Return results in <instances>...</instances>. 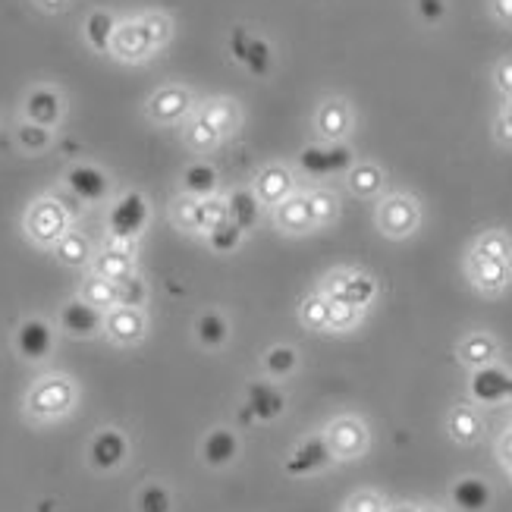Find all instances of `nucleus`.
<instances>
[{"label": "nucleus", "mask_w": 512, "mask_h": 512, "mask_svg": "<svg viewBox=\"0 0 512 512\" xmlns=\"http://www.w3.org/2000/svg\"><path fill=\"white\" fill-rule=\"evenodd\" d=\"M73 211L66 208L63 198H54V195H44L38 202L29 205L26 217H22V230H26L29 242L41 249H54L57 242L63 239V233L73 230Z\"/></svg>", "instance_id": "1"}, {"label": "nucleus", "mask_w": 512, "mask_h": 512, "mask_svg": "<svg viewBox=\"0 0 512 512\" xmlns=\"http://www.w3.org/2000/svg\"><path fill=\"white\" fill-rule=\"evenodd\" d=\"M73 406H76V387L63 374L41 377L26 396V412L35 421H57L63 415H70Z\"/></svg>", "instance_id": "2"}, {"label": "nucleus", "mask_w": 512, "mask_h": 512, "mask_svg": "<svg viewBox=\"0 0 512 512\" xmlns=\"http://www.w3.org/2000/svg\"><path fill=\"white\" fill-rule=\"evenodd\" d=\"M374 224L387 239H409L421 227V205L409 192H390L377 202Z\"/></svg>", "instance_id": "3"}, {"label": "nucleus", "mask_w": 512, "mask_h": 512, "mask_svg": "<svg viewBox=\"0 0 512 512\" xmlns=\"http://www.w3.org/2000/svg\"><path fill=\"white\" fill-rule=\"evenodd\" d=\"M148 220H151V208H148V198L136 189H129L123 192L114 208H110L107 214V233L110 239H117V242H136L145 227H148Z\"/></svg>", "instance_id": "4"}, {"label": "nucleus", "mask_w": 512, "mask_h": 512, "mask_svg": "<svg viewBox=\"0 0 512 512\" xmlns=\"http://www.w3.org/2000/svg\"><path fill=\"white\" fill-rule=\"evenodd\" d=\"M195 114V95L186 85L167 82L154 92L145 104V117L158 126H173V123H186Z\"/></svg>", "instance_id": "5"}, {"label": "nucleus", "mask_w": 512, "mask_h": 512, "mask_svg": "<svg viewBox=\"0 0 512 512\" xmlns=\"http://www.w3.org/2000/svg\"><path fill=\"white\" fill-rule=\"evenodd\" d=\"M321 293L327 299H343L365 311L377 299V280L365 271H333L324 277Z\"/></svg>", "instance_id": "6"}, {"label": "nucleus", "mask_w": 512, "mask_h": 512, "mask_svg": "<svg viewBox=\"0 0 512 512\" xmlns=\"http://www.w3.org/2000/svg\"><path fill=\"white\" fill-rule=\"evenodd\" d=\"M355 164V154L346 142H324V145H308L299 151V167L308 176H337V173H349V167Z\"/></svg>", "instance_id": "7"}, {"label": "nucleus", "mask_w": 512, "mask_h": 512, "mask_svg": "<svg viewBox=\"0 0 512 512\" xmlns=\"http://www.w3.org/2000/svg\"><path fill=\"white\" fill-rule=\"evenodd\" d=\"M154 51H158V44L151 41L139 16L123 19L114 32V41H110V57H117L123 63H145Z\"/></svg>", "instance_id": "8"}, {"label": "nucleus", "mask_w": 512, "mask_h": 512, "mask_svg": "<svg viewBox=\"0 0 512 512\" xmlns=\"http://www.w3.org/2000/svg\"><path fill=\"white\" fill-rule=\"evenodd\" d=\"M465 274H469V283L481 296H500L512 283V261H494V258L469 252V258H465Z\"/></svg>", "instance_id": "9"}, {"label": "nucleus", "mask_w": 512, "mask_h": 512, "mask_svg": "<svg viewBox=\"0 0 512 512\" xmlns=\"http://www.w3.org/2000/svg\"><path fill=\"white\" fill-rule=\"evenodd\" d=\"M352 104L340 95H330L318 104L315 110V132L321 142H346V136L352 132Z\"/></svg>", "instance_id": "10"}, {"label": "nucleus", "mask_w": 512, "mask_h": 512, "mask_svg": "<svg viewBox=\"0 0 512 512\" xmlns=\"http://www.w3.org/2000/svg\"><path fill=\"white\" fill-rule=\"evenodd\" d=\"M327 447L333 453V459H359L368 450V428L359 418H337L324 434Z\"/></svg>", "instance_id": "11"}, {"label": "nucleus", "mask_w": 512, "mask_h": 512, "mask_svg": "<svg viewBox=\"0 0 512 512\" xmlns=\"http://www.w3.org/2000/svg\"><path fill=\"white\" fill-rule=\"evenodd\" d=\"M252 189H255L258 202L264 208H277L280 202H286V198L296 192V176H293V170H289L286 164H277L274 161V164H264L255 173Z\"/></svg>", "instance_id": "12"}, {"label": "nucleus", "mask_w": 512, "mask_h": 512, "mask_svg": "<svg viewBox=\"0 0 512 512\" xmlns=\"http://www.w3.org/2000/svg\"><path fill=\"white\" fill-rule=\"evenodd\" d=\"M104 330H107V337L114 340L117 346H136L145 337L148 318H145L142 308L117 305V308H110L107 315H104Z\"/></svg>", "instance_id": "13"}, {"label": "nucleus", "mask_w": 512, "mask_h": 512, "mask_svg": "<svg viewBox=\"0 0 512 512\" xmlns=\"http://www.w3.org/2000/svg\"><path fill=\"white\" fill-rule=\"evenodd\" d=\"M136 242H117L110 239L107 246L92 258V271L107 277L110 283H120L126 277L136 274V252H132Z\"/></svg>", "instance_id": "14"}, {"label": "nucleus", "mask_w": 512, "mask_h": 512, "mask_svg": "<svg viewBox=\"0 0 512 512\" xmlns=\"http://www.w3.org/2000/svg\"><path fill=\"white\" fill-rule=\"evenodd\" d=\"M286 409V396L267 381H255L249 384V393H246V409L239 412V421H274L280 418Z\"/></svg>", "instance_id": "15"}, {"label": "nucleus", "mask_w": 512, "mask_h": 512, "mask_svg": "<svg viewBox=\"0 0 512 512\" xmlns=\"http://www.w3.org/2000/svg\"><path fill=\"white\" fill-rule=\"evenodd\" d=\"M63 183H66V189H70V192L79 198V202H85V205H98V202H104L107 192H110L107 173L98 170V167H92V164H76V167H70V170H66V176H63Z\"/></svg>", "instance_id": "16"}, {"label": "nucleus", "mask_w": 512, "mask_h": 512, "mask_svg": "<svg viewBox=\"0 0 512 512\" xmlns=\"http://www.w3.org/2000/svg\"><path fill=\"white\" fill-rule=\"evenodd\" d=\"M274 227L286 236H308L315 227V217H311L308 205V192H293L274 208Z\"/></svg>", "instance_id": "17"}, {"label": "nucleus", "mask_w": 512, "mask_h": 512, "mask_svg": "<svg viewBox=\"0 0 512 512\" xmlns=\"http://www.w3.org/2000/svg\"><path fill=\"white\" fill-rule=\"evenodd\" d=\"M16 352L22 355L26 362H41L48 359L51 349H54V330L48 321L41 318H29L16 327Z\"/></svg>", "instance_id": "18"}, {"label": "nucleus", "mask_w": 512, "mask_h": 512, "mask_svg": "<svg viewBox=\"0 0 512 512\" xmlns=\"http://www.w3.org/2000/svg\"><path fill=\"white\" fill-rule=\"evenodd\" d=\"M509 384H512V374L494 362V365L475 368L472 381H469V390H472L475 403L497 406V403H503V399H509Z\"/></svg>", "instance_id": "19"}, {"label": "nucleus", "mask_w": 512, "mask_h": 512, "mask_svg": "<svg viewBox=\"0 0 512 512\" xmlns=\"http://www.w3.org/2000/svg\"><path fill=\"white\" fill-rule=\"evenodd\" d=\"M22 117L29 123H38L44 129H54L63 120V98L57 88L51 85H38L29 92L26 104H22Z\"/></svg>", "instance_id": "20"}, {"label": "nucleus", "mask_w": 512, "mask_h": 512, "mask_svg": "<svg viewBox=\"0 0 512 512\" xmlns=\"http://www.w3.org/2000/svg\"><path fill=\"white\" fill-rule=\"evenodd\" d=\"M195 114L202 117L220 139H230L242 126V107L233 98H208L205 104L195 107Z\"/></svg>", "instance_id": "21"}, {"label": "nucleus", "mask_w": 512, "mask_h": 512, "mask_svg": "<svg viewBox=\"0 0 512 512\" xmlns=\"http://www.w3.org/2000/svg\"><path fill=\"white\" fill-rule=\"evenodd\" d=\"M330 462H333V453L327 447V440L324 437H308L293 450V456H289L286 475H315V472L327 469Z\"/></svg>", "instance_id": "22"}, {"label": "nucleus", "mask_w": 512, "mask_h": 512, "mask_svg": "<svg viewBox=\"0 0 512 512\" xmlns=\"http://www.w3.org/2000/svg\"><path fill=\"white\" fill-rule=\"evenodd\" d=\"M60 327L70 333V337H95V333L104 327V311L92 308L82 299H73L66 302L63 311H60Z\"/></svg>", "instance_id": "23"}, {"label": "nucleus", "mask_w": 512, "mask_h": 512, "mask_svg": "<svg viewBox=\"0 0 512 512\" xmlns=\"http://www.w3.org/2000/svg\"><path fill=\"white\" fill-rule=\"evenodd\" d=\"M126 453H129V443L120 431H98L92 447H88V459H92V465L101 472L120 469L126 462Z\"/></svg>", "instance_id": "24"}, {"label": "nucleus", "mask_w": 512, "mask_h": 512, "mask_svg": "<svg viewBox=\"0 0 512 512\" xmlns=\"http://www.w3.org/2000/svg\"><path fill=\"white\" fill-rule=\"evenodd\" d=\"M450 500H453V506L459 512H484L494 500V491H491V484H487L484 478L465 475L450 487Z\"/></svg>", "instance_id": "25"}, {"label": "nucleus", "mask_w": 512, "mask_h": 512, "mask_svg": "<svg viewBox=\"0 0 512 512\" xmlns=\"http://www.w3.org/2000/svg\"><path fill=\"white\" fill-rule=\"evenodd\" d=\"M384 186H387V173L374 161H355L346 173V189L355 198H374L384 192Z\"/></svg>", "instance_id": "26"}, {"label": "nucleus", "mask_w": 512, "mask_h": 512, "mask_svg": "<svg viewBox=\"0 0 512 512\" xmlns=\"http://www.w3.org/2000/svg\"><path fill=\"white\" fill-rule=\"evenodd\" d=\"M497 355H500V343L491 337V333H484V330L469 333V337L459 343V359H462V365H469L472 371L484 368V365H494Z\"/></svg>", "instance_id": "27"}, {"label": "nucleus", "mask_w": 512, "mask_h": 512, "mask_svg": "<svg viewBox=\"0 0 512 512\" xmlns=\"http://www.w3.org/2000/svg\"><path fill=\"white\" fill-rule=\"evenodd\" d=\"M202 456H205V465H211V469H227V465H233V459L239 456V437L227 428L211 431L202 443Z\"/></svg>", "instance_id": "28"}, {"label": "nucleus", "mask_w": 512, "mask_h": 512, "mask_svg": "<svg viewBox=\"0 0 512 512\" xmlns=\"http://www.w3.org/2000/svg\"><path fill=\"white\" fill-rule=\"evenodd\" d=\"M120 26V19L110 13V10H92L85 16V41H88V48L98 51V54H110V41H114V32Z\"/></svg>", "instance_id": "29"}, {"label": "nucleus", "mask_w": 512, "mask_h": 512, "mask_svg": "<svg viewBox=\"0 0 512 512\" xmlns=\"http://www.w3.org/2000/svg\"><path fill=\"white\" fill-rule=\"evenodd\" d=\"M447 431L456 443H462V447H472V443H478L484 434V421L472 406H456L447 418Z\"/></svg>", "instance_id": "30"}, {"label": "nucleus", "mask_w": 512, "mask_h": 512, "mask_svg": "<svg viewBox=\"0 0 512 512\" xmlns=\"http://www.w3.org/2000/svg\"><path fill=\"white\" fill-rule=\"evenodd\" d=\"M227 208H230V220H233V224L249 233V230H255L264 205L258 202L255 189H233L227 195Z\"/></svg>", "instance_id": "31"}, {"label": "nucleus", "mask_w": 512, "mask_h": 512, "mask_svg": "<svg viewBox=\"0 0 512 512\" xmlns=\"http://www.w3.org/2000/svg\"><path fill=\"white\" fill-rule=\"evenodd\" d=\"M54 258L66 267H88L95 252H92V242H88L85 233L70 230V233H63V239L54 246Z\"/></svg>", "instance_id": "32"}, {"label": "nucleus", "mask_w": 512, "mask_h": 512, "mask_svg": "<svg viewBox=\"0 0 512 512\" xmlns=\"http://www.w3.org/2000/svg\"><path fill=\"white\" fill-rule=\"evenodd\" d=\"M79 299L107 315L110 308H117V283H110L107 277H101V274L92 271V274H88V277L82 280Z\"/></svg>", "instance_id": "33"}, {"label": "nucleus", "mask_w": 512, "mask_h": 512, "mask_svg": "<svg viewBox=\"0 0 512 512\" xmlns=\"http://www.w3.org/2000/svg\"><path fill=\"white\" fill-rule=\"evenodd\" d=\"M217 183H220V173L205 164V161H195L183 170V189L186 195H195V198H211L217 195Z\"/></svg>", "instance_id": "34"}, {"label": "nucleus", "mask_w": 512, "mask_h": 512, "mask_svg": "<svg viewBox=\"0 0 512 512\" xmlns=\"http://www.w3.org/2000/svg\"><path fill=\"white\" fill-rule=\"evenodd\" d=\"M170 220H173V227L183 233H202V198L186 195V192L180 198H173Z\"/></svg>", "instance_id": "35"}, {"label": "nucleus", "mask_w": 512, "mask_h": 512, "mask_svg": "<svg viewBox=\"0 0 512 512\" xmlns=\"http://www.w3.org/2000/svg\"><path fill=\"white\" fill-rule=\"evenodd\" d=\"M220 142H224V139H220L217 132H214L202 117H198V114H192V117L186 120V126H183V145H186L192 154H208V151H214Z\"/></svg>", "instance_id": "36"}, {"label": "nucleus", "mask_w": 512, "mask_h": 512, "mask_svg": "<svg viewBox=\"0 0 512 512\" xmlns=\"http://www.w3.org/2000/svg\"><path fill=\"white\" fill-rule=\"evenodd\" d=\"M195 337L208 349H220L230 340V324L220 311H205V315L195 321Z\"/></svg>", "instance_id": "37"}, {"label": "nucleus", "mask_w": 512, "mask_h": 512, "mask_svg": "<svg viewBox=\"0 0 512 512\" xmlns=\"http://www.w3.org/2000/svg\"><path fill=\"white\" fill-rule=\"evenodd\" d=\"M472 252L484 255V258H494V261H512V239L506 230H484L475 239Z\"/></svg>", "instance_id": "38"}, {"label": "nucleus", "mask_w": 512, "mask_h": 512, "mask_svg": "<svg viewBox=\"0 0 512 512\" xmlns=\"http://www.w3.org/2000/svg\"><path fill=\"white\" fill-rule=\"evenodd\" d=\"M299 318L308 330H327L330 324V299L324 293H311L299 305Z\"/></svg>", "instance_id": "39"}, {"label": "nucleus", "mask_w": 512, "mask_h": 512, "mask_svg": "<svg viewBox=\"0 0 512 512\" xmlns=\"http://www.w3.org/2000/svg\"><path fill=\"white\" fill-rule=\"evenodd\" d=\"M308 205H311V217H315V227H330L340 214V202L330 189H311Z\"/></svg>", "instance_id": "40"}, {"label": "nucleus", "mask_w": 512, "mask_h": 512, "mask_svg": "<svg viewBox=\"0 0 512 512\" xmlns=\"http://www.w3.org/2000/svg\"><path fill=\"white\" fill-rule=\"evenodd\" d=\"M299 365V355L293 346H274L264 352V371L274 377V381H283V377H289L296 371Z\"/></svg>", "instance_id": "41"}, {"label": "nucleus", "mask_w": 512, "mask_h": 512, "mask_svg": "<svg viewBox=\"0 0 512 512\" xmlns=\"http://www.w3.org/2000/svg\"><path fill=\"white\" fill-rule=\"evenodd\" d=\"M16 142H19V148L26 151V154H41L44 148L54 142V129H44L38 123L22 120L19 129H16Z\"/></svg>", "instance_id": "42"}, {"label": "nucleus", "mask_w": 512, "mask_h": 512, "mask_svg": "<svg viewBox=\"0 0 512 512\" xmlns=\"http://www.w3.org/2000/svg\"><path fill=\"white\" fill-rule=\"evenodd\" d=\"M242 236H246V230L236 227L233 220H224L220 227H214L205 239H208V246L217 252V255H230L242 246Z\"/></svg>", "instance_id": "43"}, {"label": "nucleus", "mask_w": 512, "mask_h": 512, "mask_svg": "<svg viewBox=\"0 0 512 512\" xmlns=\"http://www.w3.org/2000/svg\"><path fill=\"white\" fill-rule=\"evenodd\" d=\"M362 321V308H355L343 299H330V324L327 330L333 333H346V330H355Z\"/></svg>", "instance_id": "44"}, {"label": "nucleus", "mask_w": 512, "mask_h": 512, "mask_svg": "<svg viewBox=\"0 0 512 512\" xmlns=\"http://www.w3.org/2000/svg\"><path fill=\"white\" fill-rule=\"evenodd\" d=\"M242 66L252 73V76H267L271 73V66H274V51H271V44L261 41V38H252L249 44V51H246V60H242Z\"/></svg>", "instance_id": "45"}, {"label": "nucleus", "mask_w": 512, "mask_h": 512, "mask_svg": "<svg viewBox=\"0 0 512 512\" xmlns=\"http://www.w3.org/2000/svg\"><path fill=\"white\" fill-rule=\"evenodd\" d=\"M139 19H142V26L148 29L151 41L158 44V51L173 38V19H170L167 13H161V10H148V13H142Z\"/></svg>", "instance_id": "46"}, {"label": "nucleus", "mask_w": 512, "mask_h": 512, "mask_svg": "<svg viewBox=\"0 0 512 512\" xmlns=\"http://www.w3.org/2000/svg\"><path fill=\"white\" fill-rule=\"evenodd\" d=\"M148 299V286L139 274H132L126 280L117 283V305H126V308H142Z\"/></svg>", "instance_id": "47"}, {"label": "nucleus", "mask_w": 512, "mask_h": 512, "mask_svg": "<svg viewBox=\"0 0 512 512\" xmlns=\"http://www.w3.org/2000/svg\"><path fill=\"white\" fill-rule=\"evenodd\" d=\"M224 220H230L227 198H220V195L202 198V236H208L214 227L224 224Z\"/></svg>", "instance_id": "48"}, {"label": "nucleus", "mask_w": 512, "mask_h": 512, "mask_svg": "<svg viewBox=\"0 0 512 512\" xmlns=\"http://www.w3.org/2000/svg\"><path fill=\"white\" fill-rule=\"evenodd\" d=\"M139 512H170L173 509V497L167 487L161 484H148L142 487V494H139Z\"/></svg>", "instance_id": "49"}, {"label": "nucleus", "mask_w": 512, "mask_h": 512, "mask_svg": "<svg viewBox=\"0 0 512 512\" xmlns=\"http://www.w3.org/2000/svg\"><path fill=\"white\" fill-rule=\"evenodd\" d=\"M494 88L503 98H512V54L494 63Z\"/></svg>", "instance_id": "50"}, {"label": "nucleus", "mask_w": 512, "mask_h": 512, "mask_svg": "<svg viewBox=\"0 0 512 512\" xmlns=\"http://www.w3.org/2000/svg\"><path fill=\"white\" fill-rule=\"evenodd\" d=\"M415 13H418L421 22L437 26V22L447 16V0H415Z\"/></svg>", "instance_id": "51"}, {"label": "nucleus", "mask_w": 512, "mask_h": 512, "mask_svg": "<svg viewBox=\"0 0 512 512\" xmlns=\"http://www.w3.org/2000/svg\"><path fill=\"white\" fill-rule=\"evenodd\" d=\"M384 500L381 494H374V491H359L349 503H346V512H384Z\"/></svg>", "instance_id": "52"}, {"label": "nucleus", "mask_w": 512, "mask_h": 512, "mask_svg": "<svg viewBox=\"0 0 512 512\" xmlns=\"http://www.w3.org/2000/svg\"><path fill=\"white\" fill-rule=\"evenodd\" d=\"M494 139L500 145H512V98H506L503 110H500L497 120H494Z\"/></svg>", "instance_id": "53"}, {"label": "nucleus", "mask_w": 512, "mask_h": 512, "mask_svg": "<svg viewBox=\"0 0 512 512\" xmlns=\"http://www.w3.org/2000/svg\"><path fill=\"white\" fill-rule=\"evenodd\" d=\"M249 44H252V35H249L246 29H233V35H230V51H233V57H236L239 63L246 60Z\"/></svg>", "instance_id": "54"}, {"label": "nucleus", "mask_w": 512, "mask_h": 512, "mask_svg": "<svg viewBox=\"0 0 512 512\" xmlns=\"http://www.w3.org/2000/svg\"><path fill=\"white\" fill-rule=\"evenodd\" d=\"M491 16L500 26L512 29V0H491Z\"/></svg>", "instance_id": "55"}, {"label": "nucleus", "mask_w": 512, "mask_h": 512, "mask_svg": "<svg viewBox=\"0 0 512 512\" xmlns=\"http://www.w3.org/2000/svg\"><path fill=\"white\" fill-rule=\"evenodd\" d=\"M497 456H500V462L506 465V469H512V431H506L497 440Z\"/></svg>", "instance_id": "56"}, {"label": "nucleus", "mask_w": 512, "mask_h": 512, "mask_svg": "<svg viewBox=\"0 0 512 512\" xmlns=\"http://www.w3.org/2000/svg\"><path fill=\"white\" fill-rule=\"evenodd\" d=\"M66 4H70V0H35V7H38L41 13H48V16L63 13V10H66Z\"/></svg>", "instance_id": "57"}, {"label": "nucleus", "mask_w": 512, "mask_h": 512, "mask_svg": "<svg viewBox=\"0 0 512 512\" xmlns=\"http://www.w3.org/2000/svg\"><path fill=\"white\" fill-rule=\"evenodd\" d=\"M421 506H412V503H396V506H387L384 512H418Z\"/></svg>", "instance_id": "58"}, {"label": "nucleus", "mask_w": 512, "mask_h": 512, "mask_svg": "<svg viewBox=\"0 0 512 512\" xmlns=\"http://www.w3.org/2000/svg\"><path fill=\"white\" fill-rule=\"evenodd\" d=\"M418 512H443V509H437V506H421Z\"/></svg>", "instance_id": "59"}, {"label": "nucleus", "mask_w": 512, "mask_h": 512, "mask_svg": "<svg viewBox=\"0 0 512 512\" xmlns=\"http://www.w3.org/2000/svg\"><path fill=\"white\" fill-rule=\"evenodd\" d=\"M509 399H512V384H509Z\"/></svg>", "instance_id": "60"}, {"label": "nucleus", "mask_w": 512, "mask_h": 512, "mask_svg": "<svg viewBox=\"0 0 512 512\" xmlns=\"http://www.w3.org/2000/svg\"><path fill=\"white\" fill-rule=\"evenodd\" d=\"M509 475H512V469H509Z\"/></svg>", "instance_id": "61"}]
</instances>
